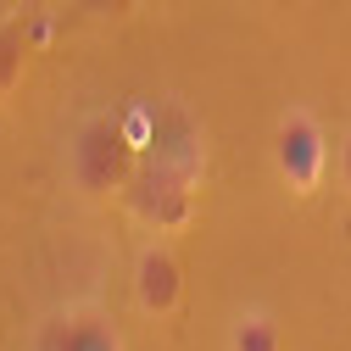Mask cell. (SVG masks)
<instances>
[{
	"label": "cell",
	"mask_w": 351,
	"mask_h": 351,
	"mask_svg": "<svg viewBox=\"0 0 351 351\" xmlns=\"http://www.w3.org/2000/svg\"><path fill=\"white\" fill-rule=\"evenodd\" d=\"M195 201H201V179H190V173L167 167V162H140V173L123 190L128 217H134L145 234H156V240L184 234L195 223Z\"/></svg>",
	"instance_id": "7a4b0ae2"
},
{
	"label": "cell",
	"mask_w": 351,
	"mask_h": 351,
	"mask_svg": "<svg viewBox=\"0 0 351 351\" xmlns=\"http://www.w3.org/2000/svg\"><path fill=\"white\" fill-rule=\"evenodd\" d=\"M335 173H340V190L351 195V128L340 134V156H335Z\"/></svg>",
	"instance_id": "9c48e42d"
},
{
	"label": "cell",
	"mask_w": 351,
	"mask_h": 351,
	"mask_svg": "<svg viewBox=\"0 0 351 351\" xmlns=\"http://www.w3.org/2000/svg\"><path fill=\"white\" fill-rule=\"evenodd\" d=\"M274 173L290 195H318L329 173V134L313 106H285L274 123Z\"/></svg>",
	"instance_id": "3957f363"
},
{
	"label": "cell",
	"mask_w": 351,
	"mask_h": 351,
	"mask_svg": "<svg viewBox=\"0 0 351 351\" xmlns=\"http://www.w3.org/2000/svg\"><path fill=\"white\" fill-rule=\"evenodd\" d=\"M0 17H12V12H6V0H0Z\"/></svg>",
	"instance_id": "30bf717a"
},
{
	"label": "cell",
	"mask_w": 351,
	"mask_h": 351,
	"mask_svg": "<svg viewBox=\"0 0 351 351\" xmlns=\"http://www.w3.org/2000/svg\"><path fill=\"white\" fill-rule=\"evenodd\" d=\"M134 306L145 318H173L184 306V262L156 234L134 251Z\"/></svg>",
	"instance_id": "5b68a950"
},
{
	"label": "cell",
	"mask_w": 351,
	"mask_h": 351,
	"mask_svg": "<svg viewBox=\"0 0 351 351\" xmlns=\"http://www.w3.org/2000/svg\"><path fill=\"white\" fill-rule=\"evenodd\" d=\"M28 51H34L28 17H0V101L17 90V78L28 67Z\"/></svg>",
	"instance_id": "52a82bcc"
},
{
	"label": "cell",
	"mask_w": 351,
	"mask_h": 351,
	"mask_svg": "<svg viewBox=\"0 0 351 351\" xmlns=\"http://www.w3.org/2000/svg\"><path fill=\"white\" fill-rule=\"evenodd\" d=\"M67 184L84 201H123L128 179L140 173V151L123 128V112H84L67 128Z\"/></svg>",
	"instance_id": "6da1fadb"
},
{
	"label": "cell",
	"mask_w": 351,
	"mask_h": 351,
	"mask_svg": "<svg viewBox=\"0 0 351 351\" xmlns=\"http://www.w3.org/2000/svg\"><path fill=\"white\" fill-rule=\"evenodd\" d=\"M28 351H128V346H123V329L112 324V313H101L90 301H67L34 324Z\"/></svg>",
	"instance_id": "277c9868"
},
{
	"label": "cell",
	"mask_w": 351,
	"mask_h": 351,
	"mask_svg": "<svg viewBox=\"0 0 351 351\" xmlns=\"http://www.w3.org/2000/svg\"><path fill=\"white\" fill-rule=\"evenodd\" d=\"M229 351H285V335H279L274 313L240 306V313L229 318Z\"/></svg>",
	"instance_id": "8992f818"
},
{
	"label": "cell",
	"mask_w": 351,
	"mask_h": 351,
	"mask_svg": "<svg viewBox=\"0 0 351 351\" xmlns=\"http://www.w3.org/2000/svg\"><path fill=\"white\" fill-rule=\"evenodd\" d=\"M128 12V0H78V17H117Z\"/></svg>",
	"instance_id": "ba28073f"
}]
</instances>
